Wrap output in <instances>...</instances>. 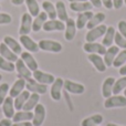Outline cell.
Instances as JSON below:
<instances>
[{
	"label": "cell",
	"mask_w": 126,
	"mask_h": 126,
	"mask_svg": "<svg viewBox=\"0 0 126 126\" xmlns=\"http://www.w3.org/2000/svg\"><path fill=\"white\" fill-rule=\"evenodd\" d=\"M9 90H10V87H9L8 83H1L0 84V105H2L4 98L7 97V94H8Z\"/></svg>",
	"instance_id": "38"
},
{
	"label": "cell",
	"mask_w": 126,
	"mask_h": 126,
	"mask_svg": "<svg viewBox=\"0 0 126 126\" xmlns=\"http://www.w3.org/2000/svg\"><path fill=\"white\" fill-rule=\"evenodd\" d=\"M40 50L43 51H48V52H53V53H59L62 51L63 47L60 42L58 41H53V40H40L39 43Z\"/></svg>",
	"instance_id": "1"
},
{
	"label": "cell",
	"mask_w": 126,
	"mask_h": 126,
	"mask_svg": "<svg viewBox=\"0 0 126 126\" xmlns=\"http://www.w3.org/2000/svg\"><path fill=\"white\" fill-rule=\"evenodd\" d=\"M101 2H102V6H104L106 9L113 8V2H112V0H101Z\"/></svg>",
	"instance_id": "43"
},
{
	"label": "cell",
	"mask_w": 126,
	"mask_h": 126,
	"mask_svg": "<svg viewBox=\"0 0 126 126\" xmlns=\"http://www.w3.org/2000/svg\"><path fill=\"white\" fill-rule=\"evenodd\" d=\"M83 50L87 52L89 54H98L104 55L106 52V48L103 44L97 43V42H86L83 46Z\"/></svg>",
	"instance_id": "5"
},
{
	"label": "cell",
	"mask_w": 126,
	"mask_h": 126,
	"mask_svg": "<svg viewBox=\"0 0 126 126\" xmlns=\"http://www.w3.org/2000/svg\"><path fill=\"white\" fill-rule=\"evenodd\" d=\"M29 96H30V92L27 90V91H22L19 95L16 97V100H13V103H15V109L18 110V111H21L23 109L26 102L28 101Z\"/></svg>",
	"instance_id": "25"
},
{
	"label": "cell",
	"mask_w": 126,
	"mask_h": 126,
	"mask_svg": "<svg viewBox=\"0 0 126 126\" xmlns=\"http://www.w3.org/2000/svg\"><path fill=\"white\" fill-rule=\"evenodd\" d=\"M19 40H20V43L22 44V47H24V48L27 49V51H29V52L35 53V52H38V51L40 50L38 43L33 41V40L31 39L30 37H29V34L20 35Z\"/></svg>",
	"instance_id": "11"
},
{
	"label": "cell",
	"mask_w": 126,
	"mask_h": 126,
	"mask_svg": "<svg viewBox=\"0 0 126 126\" xmlns=\"http://www.w3.org/2000/svg\"><path fill=\"white\" fill-rule=\"evenodd\" d=\"M90 2H91V4L93 7H95V8H101V7H102L101 0H90Z\"/></svg>",
	"instance_id": "45"
},
{
	"label": "cell",
	"mask_w": 126,
	"mask_h": 126,
	"mask_svg": "<svg viewBox=\"0 0 126 126\" xmlns=\"http://www.w3.org/2000/svg\"><path fill=\"white\" fill-rule=\"evenodd\" d=\"M2 112H3L6 118H11L15 115V103H13V98L11 96L4 98L3 103H2Z\"/></svg>",
	"instance_id": "15"
},
{
	"label": "cell",
	"mask_w": 126,
	"mask_h": 126,
	"mask_svg": "<svg viewBox=\"0 0 126 126\" xmlns=\"http://www.w3.org/2000/svg\"><path fill=\"white\" fill-rule=\"evenodd\" d=\"M123 92H124V96L126 97V89H125V90H124V91H123Z\"/></svg>",
	"instance_id": "51"
},
{
	"label": "cell",
	"mask_w": 126,
	"mask_h": 126,
	"mask_svg": "<svg viewBox=\"0 0 126 126\" xmlns=\"http://www.w3.org/2000/svg\"><path fill=\"white\" fill-rule=\"evenodd\" d=\"M118 32L123 35L124 38H126V21L125 20H121L118 22Z\"/></svg>",
	"instance_id": "41"
},
{
	"label": "cell",
	"mask_w": 126,
	"mask_h": 126,
	"mask_svg": "<svg viewBox=\"0 0 126 126\" xmlns=\"http://www.w3.org/2000/svg\"><path fill=\"white\" fill-rule=\"evenodd\" d=\"M33 75V79H34L37 82L41 83V84H46V85H49V84H52L54 82V76L50 73H44V72L40 71V70H35L33 71L32 73Z\"/></svg>",
	"instance_id": "8"
},
{
	"label": "cell",
	"mask_w": 126,
	"mask_h": 126,
	"mask_svg": "<svg viewBox=\"0 0 126 126\" xmlns=\"http://www.w3.org/2000/svg\"><path fill=\"white\" fill-rule=\"evenodd\" d=\"M105 109H115V107H125L126 106V97L121 95L110 96L104 102Z\"/></svg>",
	"instance_id": "4"
},
{
	"label": "cell",
	"mask_w": 126,
	"mask_h": 126,
	"mask_svg": "<svg viewBox=\"0 0 126 126\" xmlns=\"http://www.w3.org/2000/svg\"><path fill=\"white\" fill-rule=\"evenodd\" d=\"M87 59H89V61L94 65V67H95L98 72H104L105 70H106V64H105V62H104V59H103L101 55L90 54L89 57H87Z\"/></svg>",
	"instance_id": "19"
},
{
	"label": "cell",
	"mask_w": 126,
	"mask_h": 126,
	"mask_svg": "<svg viewBox=\"0 0 126 126\" xmlns=\"http://www.w3.org/2000/svg\"><path fill=\"white\" fill-rule=\"evenodd\" d=\"M70 8L72 11L75 12H84V11H90L92 10L93 6L91 4V2L83 1V2H70Z\"/></svg>",
	"instance_id": "26"
},
{
	"label": "cell",
	"mask_w": 126,
	"mask_h": 126,
	"mask_svg": "<svg viewBox=\"0 0 126 126\" xmlns=\"http://www.w3.org/2000/svg\"><path fill=\"white\" fill-rule=\"evenodd\" d=\"M39 101H40V94H38V93L30 94L28 101L26 102V104H24V106L22 110H23V111H32V110L37 106Z\"/></svg>",
	"instance_id": "31"
},
{
	"label": "cell",
	"mask_w": 126,
	"mask_h": 126,
	"mask_svg": "<svg viewBox=\"0 0 126 126\" xmlns=\"http://www.w3.org/2000/svg\"><path fill=\"white\" fill-rule=\"evenodd\" d=\"M24 2H26V0H11V3L15 6H21Z\"/></svg>",
	"instance_id": "47"
},
{
	"label": "cell",
	"mask_w": 126,
	"mask_h": 126,
	"mask_svg": "<svg viewBox=\"0 0 126 126\" xmlns=\"http://www.w3.org/2000/svg\"><path fill=\"white\" fill-rule=\"evenodd\" d=\"M43 29L46 32H52V31H63L65 29V23L61 20H49L43 24Z\"/></svg>",
	"instance_id": "13"
},
{
	"label": "cell",
	"mask_w": 126,
	"mask_h": 126,
	"mask_svg": "<svg viewBox=\"0 0 126 126\" xmlns=\"http://www.w3.org/2000/svg\"><path fill=\"white\" fill-rule=\"evenodd\" d=\"M105 18H106V16H105V13H103V12L94 13L93 17H92L91 19H90V21L87 22L86 28L90 30V29H93V28H95V27L100 26V24L105 20Z\"/></svg>",
	"instance_id": "29"
},
{
	"label": "cell",
	"mask_w": 126,
	"mask_h": 126,
	"mask_svg": "<svg viewBox=\"0 0 126 126\" xmlns=\"http://www.w3.org/2000/svg\"><path fill=\"white\" fill-rule=\"evenodd\" d=\"M26 6L29 10V13H30L32 17H37L40 13V7L39 3H38L37 0H26Z\"/></svg>",
	"instance_id": "34"
},
{
	"label": "cell",
	"mask_w": 126,
	"mask_h": 126,
	"mask_svg": "<svg viewBox=\"0 0 126 126\" xmlns=\"http://www.w3.org/2000/svg\"><path fill=\"white\" fill-rule=\"evenodd\" d=\"M107 30V27L105 24H100V26L95 27L93 29H90L89 32L85 35V40L86 42H95L98 38L103 37Z\"/></svg>",
	"instance_id": "2"
},
{
	"label": "cell",
	"mask_w": 126,
	"mask_h": 126,
	"mask_svg": "<svg viewBox=\"0 0 126 126\" xmlns=\"http://www.w3.org/2000/svg\"><path fill=\"white\" fill-rule=\"evenodd\" d=\"M64 84V81L61 78H57L54 80V82L52 83V86H51V97L54 101H60L62 97V87Z\"/></svg>",
	"instance_id": "10"
},
{
	"label": "cell",
	"mask_w": 126,
	"mask_h": 126,
	"mask_svg": "<svg viewBox=\"0 0 126 126\" xmlns=\"http://www.w3.org/2000/svg\"><path fill=\"white\" fill-rule=\"evenodd\" d=\"M3 43L6 44V46L8 47L11 51H13V52H15L17 55L18 54H21V52H22L21 46H20L19 42H18L15 38L10 37V35H6V37L3 38Z\"/></svg>",
	"instance_id": "21"
},
{
	"label": "cell",
	"mask_w": 126,
	"mask_h": 126,
	"mask_svg": "<svg viewBox=\"0 0 126 126\" xmlns=\"http://www.w3.org/2000/svg\"><path fill=\"white\" fill-rule=\"evenodd\" d=\"M46 120V107L44 105L38 103L37 106L34 107V113H33V126H41Z\"/></svg>",
	"instance_id": "7"
},
{
	"label": "cell",
	"mask_w": 126,
	"mask_h": 126,
	"mask_svg": "<svg viewBox=\"0 0 126 126\" xmlns=\"http://www.w3.org/2000/svg\"><path fill=\"white\" fill-rule=\"evenodd\" d=\"M32 16L30 13L26 12L22 15L21 17V23H20L19 28V34L20 35H26L32 31Z\"/></svg>",
	"instance_id": "3"
},
{
	"label": "cell",
	"mask_w": 126,
	"mask_h": 126,
	"mask_svg": "<svg viewBox=\"0 0 126 126\" xmlns=\"http://www.w3.org/2000/svg\"><path fill=\"white\" fill-rule=\"evenodd\" d=\"M120 74L123 76H126V65H123L120 67Z\"/></svg>",
	"instance_id": "48"
},
{
	"label": "cell",
	"mask_w": 126,
	"mask_h": 126,
	"mask_svg": "<svg viewBox=\"0 0 126 126\" xmlns=\"http://www.w3.org/2000/svg\"><path fill=\"white\" fill-rule=\"evenodd\" d=\"M65 33H64V38L66 41H72V40L75 38V34H76V23L73 19L69 18V19L65 21Z\"/></svg>",
	"instance_id": "14"
},
{
	"label": "cell",
	"mask_w": 126,
	"mask_h": 126,
	"mask_svg": "<svg viewBox=\"0 0 126 126\" xmlns=\"http://www.w3.org/2000/svg\"><path fill=\"white\" fill-rule=\"evenodd\" d=\"M0 55H1L2 58H4L6 60L10 61V62H16L18 59H19L18 55L16 54L13 51H11L10 49L3 43V42L0 43Z\"/></svg>",
	"instance_id": "23"
},
{
	"label": "cell",
	"mask_w": 126,
	"mask_h": 126,
	"mask_svg": "<svg viewBox=\"0 0 126 126\" xmlns=\"http://www.w3.org/2000/svg\"><path fill=\"white\" fill-rule=\"evenodd\" d=\"M26 84H27V81L24 80V79H18V80L13 83V85L11 86V89L9 90V94H10L11 97L12 98L17 97V96L24 90Z\"/></svg>",
	"instance_id": "17"
},
{
	"label": "cell",
	"mask_w": 126,
	"mask_h": 126,
	"mask_svg": "<svg viewBox=\"0 0 126 126\" xmlns=\"http://www.w3.org/2000/svg\"><path fill=\"white\" fill-rule=\"evenodd\" d=\"M42 8H43L44 12L47 13V16H48V18L50 20H54L57 18L55 6L51 1H43L42 2Z\"/></svg>",
	"instance_id": "32"
},
{
	"label": "cell",
	"mask_w": 126,
	"mask_h": 126,
	"mask_svg": "<svg viewBox=\"0 0 126 126\" xmlns=\"http://www.w3.org/2000/svg\"><path fill=\"white\" fill-rule=\"evenodd\" d=\"M113 2V8L115 9H121L124 4V0H112Z\"/></svg>",
	"instance_id": "42"
},
{
	"label": "cell",
	"mask_w": 126,
	"mask_h": 126,
	"mask_svg": "<svg viewBox=\"0 0 126 126\" xmlns=\"http://www.w3.org/2000/svg\"><path fill=\"white\" fill-rule=\"evenodd\" d=\"M70 2H83V1H87V0H69Z\"/></svg>",
	"instance_id": "49"
},
{
	"label": "cell",
	"mask_w": 126,
	"mask_h": 126,
	"mask_svg": "<svg viewBox=\"0 0 126 126\" xmlns=\"http://www.w3.org/2000/svg\"><path fill=\"white\" fill-rule=\"evenodd\" d=\"M0 70L6 72H13L16 70V65L13 64V62L8 61L0 55Z\"/></svg>",
	"instance_id": "36"
},
{
	"label": "cell",
	"mask_w": 126,
	"mask_h": 126,
	"mask_svg": "<svg viewBox=\"0 0 126 126\" xmlns=\"http://www.w3.org/2000/svg\"><path fill=\"white\" fill-rule=\"evenodd\" d=\"M124 3H125V4H126V0H124Z\"/></svg>",
	"instance_id": "53"
},
{
	"label": "cell",
	"mask_w": 126,
	"mask_h": 126,
	"mask_svg": "<svg viewBox=\"0 0 126 126\" xmlns=\"http://www.w3.org/2000/svg\"><path fill=\"white\" fill-rule=\"evenodd\" d=\"M2 80V75H1V74H0V81H1Z\"/></svg>",
	"instance_id": "52"
},
{
	"label": "cell",
	"mask_w": 126,
	"mask_h": 126,
	"mask_svg": "<svg viewBox=\"0 0 126 126\" xmlns=\"http://www.w3.org/2000/svg\"><path fill=\"white\" fill-rule=\"evenodd\" d=\"M47 19H48L47 13L44 12V11L43 12H40L39 15L34 18V20H33V22H32V31L33 32H39V31L43 28V24L46 23Z\"/></svg>",
	"instance_id": "24"
},
{
	"label": "cell",
	"mask_w": 126,
	"mask_h": 126,
	"mask_svg": "<svg viewBox=\"0 0 126 126\" xmlns=\"http://www.w3.org/2000/svg\"><path fill=\"white\" fill-rule=\"evenodd\" d=\"M125 62H126V49H124L121 52H118V54L116 55L115 60L113 62V66L121 67V66H123V64H125Z\"/></svg>",
	"instance_id": "37"
},
{
	"label": "cell",
	"mask_w": 126,
	"mask_h": 126,
	"mask_svg": "<svg viewBox=\"0 0 126 126\" xmlns=\"http://www.w3.org/2000/svg\"><path fill=\"white\" fill-rule=\"evenodd\" d=\"M12 21V17L8 13L0 12V24H9Z\"/></svg>",
	"instance_id": "40"
},
{
	"label": "cell",
	"mask_w": 126,
	"mask_h": 126,
	"mask_svg": "<svg viewBox=\"0 0 126 126\" xmlns=\"http://www.w3.org/2000/svg\"><path fill=\"white\" fill-rule=\"evenodd\" d=\"M55 10H57V17L59 18V20L65 22L69 19L66 8H65V4L63 1H58L57 3H55Z\"/></svg>",
	"instance_id": "33"
},
{
	"label": "cell",
	"mask_w": 126,
	"mask_h": 126,
	"mask_svg": "<svg viewBox=\"0 0 126 126\" xmlns=\"http://www.w3.org/2000/svg\"><path fill=\"white\" fill-rule=\"evenodd\" d=\"M115 33H116V31H115V28L114 27H112V26H110V27H107V30H106V32H105V34L103 35V41H102V44L106 48V47H111L112 44H113V42H114V38H115Z\"/></svg>",
	"instance_id": "28"
},
{
	"label": "cell",
	"mask_w": 126,
	"mask_h": 126,
	"mask_svg": "<svg viewBox=\"0 0 126 126\" xmlns=\"http://www.w3.org/2000/svg\"><path fill=\"white\" fill-rule=\"evenodd\" d=\"M11 126H33V124L30 122H19V123H13Z\"/></svg>",
	"instance_id": "46"
},
{
	"label": "cell",
	"mask_w": 126,
	"mask_h": 126,
	"mask_svg": "<svg viewBox=\"0 0 126 126\" xmlns=\"http://www.w3.org/2000/svg\"><path fill=\"white\" fill-rule=\"evenodd\" d=\"M103 122V116L101 114H94V115L86 117L82 121L81 126H97Z\"/></svg>",
	"instance_id": "30"
},
{
	"label": "cell",
	"mask_w": 126,
	"mask_h": 126,
	"mask_svg": "<svg viewBox=\"0 0 126 126\" xmlns=\"http://www.w3.org/2000/svg\"><path fill=\"white\" fill-rule=\"evenodd\" d=\"M63 86H64L65 91L72 94H83L85 91V87L83 84H80V83L73 82V81L70 80H65Z\"/></svg>",
	"instance_id": "12"
},
{
	"label": "cell",
	"mask_w": 126,
	"mask_h": 126,
	"mask_svg": "<svg viewBox=\"0 0 126 126\" xmlns=\"http://www.w3.org/2000/svg\"><path fill=\"white\" fill-rule=\"evenodd\" d=\"M0 10H1V6H0Z\"/></svg>",
	"instance_id": "54"
},
{
	"label": "cell",
	"mask_w": 126,
	"mask_h": 126,
	"mask_svg": "<svg viewBox=\"0 0 126 126\" xmlns=\"http://www.w3.org/2000/svg\"><path fill=\"white\" fill-rule=\"evenodd\" d=\"M94 13L92 12V10L90 11H84V12H80L75 20V23H76V28L78 29H83L86 27L87 22L90 21L92 17H93Z\"/></svg>",
	"instance_id": "18"
},
{
	"label": "cell",
	"mask_w": 126,
	"mask_h": 126,
	"mask_svg": "<svg viewBox=\"0 0 126 126\" xmlns=\"http://www.w3.org/2000/svg\"><path fill=\"white\" fill-rule=\"evenodd\" d=\"M97 126H98V125H97Z\"/></svg>",
	"instance_id": "55"
},
{
	"label": "cell",
	"mask_w": 126,
	"mask_h": 126,
	"mask_svg": "<svg viewBox=\"0 0 126 126\" xmlns=\"http://www.w3.org/2000/svg\"><path fill=\"white\" fill-rule=\"evenodd\" d=\"M27 81L26 87L29 92H32V93H38V94H46V92L48 91L46 84H41V83L37 82L34 79H28Z\"/></svg>",
	"instance_id": "6"
},
{
	"label": "cell",
	"mask_w": 126,
	"mask_h": 126,
	"mask_svg": "<svg viewBox=\"0 0 126 126\" xmlns=\"http://www.w3.org/2000/svg\"><path fill=\"white\" fill-rule=\"evenodd\" d=\"M16 70H17L18 73V79H24V80H28L32 76L31 73V70L24 64V62L21 59H18L16 61Z\"/></svg>",
	"instance_id": "9"
},
{
	"label": "cell",
	"mask_w": 126,
	"mask_h": 126,
	"mask_svg": "<svg viewBox=\"0 0 126 126\" xmlns=\"http://www.w3.org/2000/svg\"><path fill=\"white\" fill-rule=\"evenodd\" d=\"M114 42L116 43V46L118 48L126 49V38H124L120 32L115 33V38H114Z\"/></svg>",
	"instance_id": "39"
},
{
	"label": "cell",
	"mask_w": 126,
	"mask_h": 126,
	"mask_svg": "<svg viewBox=\"0 0 126 126\" xmlns=\"http://www.w3.org/2000/svg\"><path fill=\"white\" fill-rule=\"evenodd\" d=\"M114 83H115V79L113 76H110V78H106L103 82L102 85V95L104 96L105 98L112 96L113 94V86Z\"/></svg>",
	"instance_id": "20"
},
{
	"label": "cell",
	"mask_w": 126,
	"mask_h": 126,
	"mask_svg": "<svg viewBox=\"0 0 126 126\" xmlns=\"http://www.w3.org/2000/svg\"><path fill=\"white\" fill-rule=\"evenodd\" d=\"M31 120H33V113L31 111H18L12 117V121L15 123L29 122Z\"/></svg>",
	"instance_id": "27"
},
{
	"label": "cell",
	"mask_w": 126,
	"mask_h": 126,
	"mask_svg": "<svg viewBox=\"0 0 126 126\" xmlns=\"http://www.w3.org/2000/svg\"><path fill=\"white\" fill-rule=\"evenodd\" d=\"M20 59L24 62V64L31 70V71H35L38 70V62L35 61V59L33 58V55L31 54L29 51H26V52H21V58Z\"/></svg>",
	"instance_id": "22"
},
{
	"label": "cell",
	"mask_w": 126,
	"mask_h": 126,
	"mask_svg": "<svg viewBox=\"0 0 126 126\" xmlns=\"http://www.w3.org/2000/svg\"><path fill=\"white\" fill-rule=\"evenodd\" d=\"M118 52H120V48H118L117 46L109 47V49L106 50V52H105V54H104V58H103L107 67L113 65V62H114V60H115L116 55L118 54Z\"/></svg>",
	"instance_id": "16"
},
{
	"label": "cell",
	"mask_w": 126,
	"mask_h": 126,
	"mask_svg": "<svg viewBox=\"0 0 126 126\" xmlns=\"http://www.w3.org/2000/svg\"><path fill=\"white\" fill-rule=\"evenodd\" d=\"M126 89V76H122L121 79H118L117 81H115L113 86V94L114 95H118L121 92H123Z\"/></svg>",
	"instance_id": "35"
},
{
	"label": "cell",
	"mask_w": 126,
	"mask_h": 126,
	"mask_svg": "<svg viewBox=\"0 0 126 126\" xmlns=\"http://www.w3.org/2000/svg\"><path fill=\"white\" fill-rule=\"evenodd\" d=\"M106 126H121V125H116V124H114V123H107Z\"/></svg>",
	"instance_id": "50"
},
{
	"label": "cell",
	"mask_w": 126,
	"mask_h": 126,
	"mask_svg": "<svg viewBox=\"0 0 126 126\" xmlns=\"http://www.w3.org/2000/svg\"><path fill=\"white\" fill-rule=\"evenodd\" d=\"M12 123H11V120L9 118H3V120L0 121V126H11Z\"/></svg>",
	"instance_id": "44"
}]
</instances>
